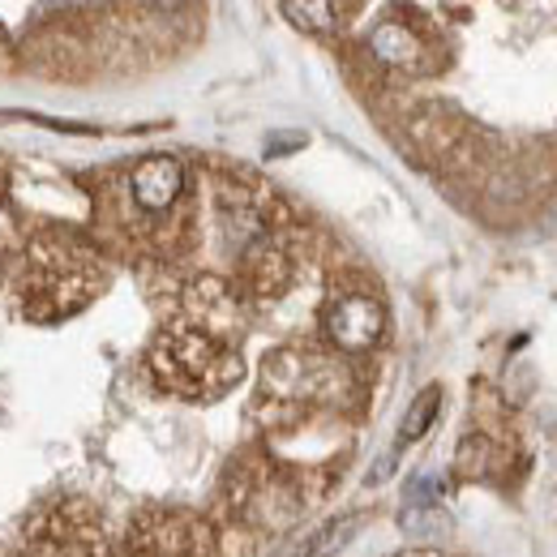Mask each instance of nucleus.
<instances>
[{
  "mask_svg": "<svg viewBox=\"0 0 557 557\" xmlns=\"http://www.w3.org/2000/svg\"><path fill=\"white\" fill-rule=\"evenodd\" d=\"M408 506H442V497H446V476L437 472V468H424L417 472L412 481H408Z\"/></svg>",
  "mask_w": 557,
  "mask_h": 557,
  "instance_id": "dca6fc26",
  "label": "nucleus"
},
{
  "mask_svg": "<svg viewBox=\"0 0 557 557\" xmlns=\"http://www.w3.org/2000/svg\"><path fill=\"white\" fill-rule=\"evenodd\" d=\"M0 65H9V39H4V30H0Z\"/></svg>",
  "mask_w": 557,
  "mask_h": 557,
  "instance_id": "a211bd4d",
  "label": "nucleus"
},
{
  "mask_svg": "<svg viewBox=\"0 0 557 557\" xmlns=\"http://www.w3.org/2000/svg\"><path fill=\"white\" fill-rule=\"evenodd\" d=\"M369 57L404 73L429 70V44H424V35H420L412 22H399V17H386V22L373 26V35H369Z\"/></svg>",
  "mask_w": 557,
  "mask_h": 557,
  "instance_id": "1a4fd4ad",
  "label": "nucleus"
},
{
  "mask_svg": "<svg viewBox=\"0 0 557 557\" xmlns=\"http://www.w3.org/2000/svg\"><path fill=\"white\" fill-rule=\"evenodd\" d=\"M283 13H287L296 26H305V30H322V35H331V30L344 26V22H339L344 9H339V4H322V0H287Z\"/></svg>",
  "mask_w": 557,
  "mask_h": 557,
  "instance_id": "ddd939ff",
  "label": "nucleus"
},
{
  "mask_svg": "<svg viewBox=\"0 0 557 557\" xmlns=\"http://www.w3.org/2000/svg\"><path fill=\"white\" fill-rule=\"evenodd\" d=\"M35 557H108L103 536L90 519V510L65 506L48 519V532L35 536Z\"/></svg>",
  "mask_w": 557,
  "mask_h": 557,
  "instance_id": "6e6552de",
  "label": "nucleus"
},
{
  "mask_svg": "<svg viewBox=\"0 0 557 557\" xmlns=\"http://www.w3.org/2000/svg\"><path fill=\"white\" fill-rule=\"evenodd\" d=\"M185 194V163L176 154H146L129 172V198L146 214H163Z\"/></svg>",
  "mask_w": 557,
  "mask_h": 557,
  "instance_id": "0eeeda50",
  "label": "nucleus"
},
{
  "mask_svg": "<svg viewBox=\"0 0 557 557\" xmlns=\"http://www.w3.org/2000/svg\"><path fill=\"white\" fill-rule=\"evenodd\" d=\"M360 523H364V515H339V519H331L326 528H318L313 536H305V557H335L339 549H348L351 536L360 532Z\"/></svg>",
  "mask_w": 557,
  "mask_h": 557,
  "instance_id": "9b49d317",
  "label": "nucleus"
},
{
  "mask_svg": "<svg viewBox=\"0 0 557 557\" xmlns=\"http://www.w3.org/2000/svg\"><path fill=\"white\" fill-rule=\"evenodd\" d=\"M0 557H4V554H0Z\"/></svg>",
  "mask_w": 557,
  "mask_h": 557,
  "instance_id": "aec40b11",
  "label": "nucleus"
},
{
  "mask_svg": "<svg viewBox=\"0 0 557 557\" xmlns=\"http://www.w3.org/2000/svg\"><path fill=\"white\" fill-rule=\"evenodd\" d=\"M408 557H437V554H429V549H417V554H408Z\"/></svg>",
  "mask_w": 557,
  "mask_h": 557,
  "instance_id": "6ab92c4d",
  "label": "nucleus"
},
{
  "mask_svg": "<svg viewBox=\"0 0 557 557\" xmlns=\"http://www.w3.org/2000/svg\"><path fill=\"white\" fill-rule=\"evenodd\" d=\"M125 557H210V532L185 510H146L129 532Z\"/></svg>",
  "mask_w": 557,
  "mask_h": 557,
  "instance_id": "20e7f679",
  "label": "nucleus"
},
{
  "mask_svg": "<svg viewBox=\"0 0 557 557\" xmlns=\"http://www.w3.org/2000/svg\"><path fill=\"white\" fill-rule=\"evenodd\" d=\"M300 146H305V134H271L267 138V159H278V154L300 150Z\"/></svg>",
  "mask_w": 557,
  "mask_h": 557,
  "instance_id": "f3484780",
  "label": "nucleus"
},
{
  "mask_svg": "<svg viewBox=\"0 0 557 557\" xmlns=\"http://www.w3.org/2000/svg\"><path fill=\"white\" fill-rule=\"evenodd\" d=\"M322 331L326 339L339 351H369L382 331H386V309L377 296L369 292H344V296H331V305L322 309Z\"/></svg>",
  "mask_w": 557,
  "mask_h": 557,
  "instance_id": "39448f33",
  "label": "nucleus"
},
{
  "mask_svg": "<svg viewBox=\"0 0 557 557\" xmlns=\"http://www.w3.org/2000/svg\"><path fill=\"white\" fill-rule=\"evenodd\" d=\"M335 382H339V369L326 356H313V351H275V356H267V369H262V386L275 404L331 399Z\"/></svg>",
  "mask_w": 557,
  "mask_h": 557,
  "instance_id": "7ed1b4c3",
  "label": "nucleus"
},
{
  "mask_svg": "<svg viewBox=\"0 0 557 557\" xmlns=\"http://www.w3.org/2000/svg\"><path fill=\"white\" fill-rule=\"evenodd\" d=\"M150 373L163 391L181 399H219L240 382V356L236 348L207 339L189 326L168 331L150 351Z\"/></svg>",
  "mask_w": 557,
  "mask_h": 557,
  "instance_id": "f257e3e1",
  "label": "nucleus"
},
{
  "mask_svg": "<svg viewBox=\"0 0 557 557\" xmlns=\"http://www.w3.org/2000/svg\"><path fill=\"white\" fill-rule=\"evenodd\" d=\"M437 412H442V386H424L417 399H412L404 424H399V442H404V446H408V442H420V437L429 433V424L437 420Z\"/></svg>",
  "mask_w": 557,
  "mask_h": 557,
  "instance_id": "f8f14e48",
  "label": "nucleus"
},
{
  "mask_svg": "<svg viewBox=\"0 0 557 557\" xmlns=\"http://www.w3.org/2000/svg\"><path fill=\"white\" fill-rule=\"evenodd\" d=\"M455 468H459V476H468V481L485 476L488 468H493V442H488L485 433H468V437L459 442V450H455Z\"/></svg>",
  "mask_w": 557,
  "mask_h": 557,
  "instance_id": "4468645a",
  "label": "nucleus"
},
{
  "mask_svg": "<svg viewBox=\"0 0 557 557\" xmlns=\"http://www.w3.org/2000/svg\"><path fill=\"white\" fill-rule=\"evenodd\" d=\"M399 528L408 536H442V532H450V519L442 515V506H404Z\"/></svg>",
  "mask_w": 557,
  "mask_h": 557,
  "instance_id": "2eb2a0df",
  "label": "nucleus"
},
{
  "mask_svg": "<svg viewBox=\"0 0 557 557\" xmlns=\"http://www.w3.org/2000/svg\"><path fill=\"white\" fill-rule=\"evenodd\" d=\"M240 258H245V278H249V287L258 296H278L292 283V258H287V249L278 245L275 236H262Z\"/></svg>",
  "mask_w": 557,
  "mask_h": 557,
  "instance_id": "9d476101",
  "label": "nucleus"
},
{
  "mask_svg": "<svg viewBox=\"0 0 557 557\" xmlns=\"http://www.w3.org/2000/svg\"><path fill=\"white\" fill-rule=\"evenodd\" d=\"M185 309H189V318H194L189 331H198V335L219 339V344L232 348V335H236V326H240V305H236V296H232V287H227L223 278H214V275L198 278V283L185 292Z\"/></svg>",
  "mask_w": 557,
  "mask_h": 557,
  "instance_id": "423d86ee",
  "label": "nucleus"
},
{
  "mask_svg": "<svg viewBox=\"0 0 557 557\" xmlns=\"http://www.w3.org/2000/svg\"><path fill=\"white\" fill-rule=\"evenodd\" d=\"M99 278L90 275V262L65 245V240H39L26 253V271H22V309L35 322H57L70 318L73 309H82L90 300Z\"/></svg>",
  "mask_w": 557,
  "mask_h": 557,
  "instance_id": "f03ea898",
  "label": "nucleus"
}]
</instances>
